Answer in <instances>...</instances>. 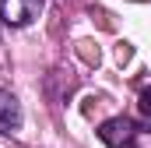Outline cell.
<instances>
[{
	"label": "cell",
	"instance_id": "277c9868",
	"mask_svg": "<svg viewBox=\"0 0 151 148\" xmlns=\"http://www.w3.org/2000/svg\"><path fill=\"white\" fill-rule=\"evenodd\" d=\"M137 110L144 113V116H151V85L141 92V99H137Z\"/></svg>",
	"mask_w": 151,
	"mask_h": 148
},
{
	"label": "cell",
	"instance_id": "6da1fadb",
	"mask_svg": "<svg viewBox=\"0 0 151 148\" xmlns=\"http://www.w3.org/2000/svg\"><path fill=\"white\" fill-rule=\"evenodd\" d=\"M137 138H141V127L130 116H113L99 127V141L106 148H137Z\"/></svg>",
	"mask_w": 151,
	"mask_h": 148
},
{
	"label": "cell",
	"instance_id": "3957f363",
	"mask_svg": "<svg viewBox=\"0 0 151 148\" xmlns=\"http://www.w3.org/2000/svg\"><path fill=\"white\" fill-rule=\"evenodd\" d=\"M21 127V102L18 95L0 88V131H18Z\"/></svg>",
	"mask_w": 151,
	"mask_h": 148
},
{
	"label": "cell",
	"instance_id": "7a4b0ae2",
	"mask_svg": "<svg viewBox=\"0 0 151 148\" xmlns=\"http://www.w3.org/2000/svg\"><path fill=\"white\" fill-rule=\"evenodd\" d=\"M46 0H0V21L11 28H28L42 14Z\"/></svg>",
	"mask_w": 151,
	"mask_h": 148
}]
</instances>
